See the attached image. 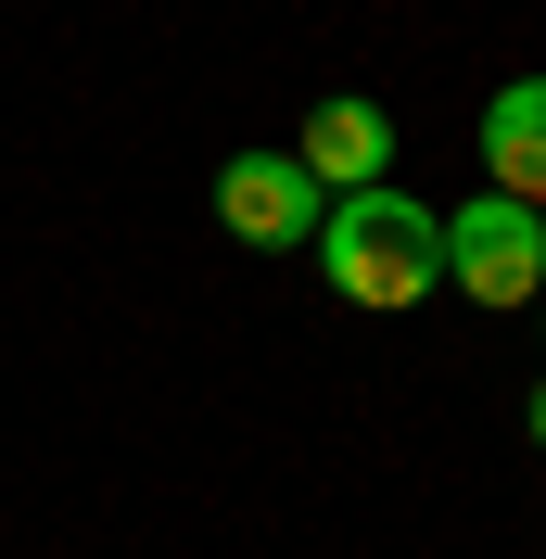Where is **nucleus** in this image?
I'll return each instance as SVG.
<instances>
[{"instance_id": "nucleus-1", "label": "nucleus", "mask_w": 546, "mask_h": 559, "mask_svg": "<svg viewBox=\"0 0 546 559\" xmlns=\"http://www.w3.org/2000/svg\"><path fill=\"white\" fill-rule=\"evenodd\" d=\"M306 254H318V280H331L343 306H369V318H407L419 293H444V216L407 204L394 178L381 191H343Z\"/></svg>"}, {"instance_id": "nucleus-2", "label": "nucleus", "mask_w": 546, "mask_h": 559, "mask_svg": "<svg viewBox=\"0 0 546 559\" xmlns=\"http://www.w3.org/2000/svg\"><path fill=\"white\" fill-rule=\"evenodd\" d=\"M444 280L471 293V306H534L546 293V216L534 204H509V191H483V204H458L444 216Z\"/></svg>"}, {"instance_id": "nucleus-3", "label": "nucleus", "mask_w": 546, "mask_h": 559, "mask_svg": "<svg viewBox=\"0 0 546 559\" xmlns=\"http://www.w3.org/2000/svg\"><path fill=\"white\" fill-rule=\"evenodd\" d=\"M216 216H229V242H254V254H306L318 216H331V191H318L293 153H241V166L216 178Z\"/></svg>"}, {"instance_id": "nucleus-4", "label": "nucleus", "mask_w": 546, "mask_h": 559, "mask_svg": "<svg viewBox=\"0 0 546 559\" xmlns=\"http://www.w3.org/2000/svg\"><path fill=\"white\" fill-rule=\"evenodd\" d=\"M293 166L318 178V191H381V166H394V115L381 103H356V90H343V103H318L306 115V140H293Z\"/></svg>"}, {"instance_id": "nucleus-5", "label": "nucleus", "mask_w": 546, "mask_h": 559, "mask_svg": "<svg viewBox=\"0 0 546 559\" xmlns=\"http://www.w3.org/2000/svg\"><path fill=\"white\" fill-rule=\"evenodd\" d=\"M483 178L546 216V76H509V90L483 103Z\"/></svg>"}, {"instance_id": "nucleus-6", "label": "nucleus", "mask_w": 546, "mask_h": 559, "mask_svg": "<svg viewBox=\"0 0 546 559\" xmlns=\"http://www.w3.org/2000/svg\"><path fill=\"white\" fill-rule=\"evenodd\" d=\"M534 445H546V382H534Z\"/></svg>"}]
</instances>
